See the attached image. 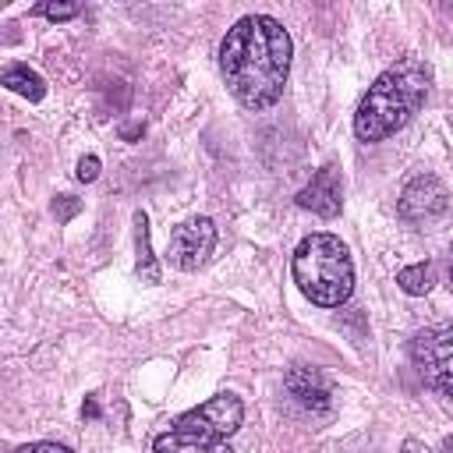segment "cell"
Masks as SVG:
<instances>
[{
	"mask_svg": "<svg viewBox=\"0 0 453 453\" xmlns=\"http://www.w3.org/2000/svg\"><path fill=\"white\" fill-rule=\"evenodd\" d=\"M290 32L269 14H244L219 42V71L226 88L248 110H265L283 96L290 74Z\"/></svg>",
	"mask_w": 453,
	"mask_h": 453,
	"instance_id": "6da1fadb",
	"label": "cell"
},
{
	"mask_svg": "<svg viewBox=\"0 0 453 453\" xmlns=\"http://www.w3.org/2000/svg\"><path fill=\"white\" fill-rule=\"evenodd\" d=\"M432 85V71L421 57H400L386 67L365 92L354 113V134L361 142H382L396 134L425 103Z\"/></svg>",
	"mask_w": 453,
	"mask_h": 453,
	"instance_id": "7a4b0ae2",
	"label": "cell"
},
{
	"mask_svg": "<svg viewBox=\"0 0 453 453\" xmlns=\"http://www.w3.org/2000/svg\"><path fill=\"white\" fill-rule=\"evenodd\" d=\"M290 273L297 290L319 308H340L354 290V262L336 234H308L294 248Z\"/></svg>",
	"mask_w": 453,
	"mask_h": 453,
	"instance_id": "3957f363",
	"label": "cell"
},
{
	"mask_svg": "<svg viewBox=\"0 0 453 453\" xmlns=\"http://www.w3.org/2000/svg\"><path fill=\"white\" fill-rule=\"evenodd\" d=\"M414 365L425 386L453 400V322L428 326L414 336Z\"/></svg>",
	"mask_w": 453,
	"mask_h": 453,
	"instance_id": "277c9868",
	"label": "cell"
},
{
	"mask_svg": "<svg viewBox=\"0 0 453 453\" xmlns=\"http://www.w3.org/2000/svg\"><path fill=\"white\" fill-rule=\"evenodd\" d=\"M244 421V403L234 396V393H216L212 400L177 414L170 421V428H180V432H198V435H212V439H226L241 428Z\"/></svg>",
	"mask_w": 453,
	"mask_h": 453,
	"instance_id": "5b68a950",
	"label": "cell"
},
{
	"mask_svg": "<svg viewBox=\"0 0 453 453\" xmlns=\"http://www.w3.org/2000/svg\"><path fill=\"white\" fill-rule=\"evenodd\" d=\"M212 248H216V223L209 216H191L173 226L166 241V262L180 273H195L198 265H205Z\"/></svg>",
	"mask_w": 453,
	"mask_h": 453,
	"instance_id": "8992f818",
	"label": "cell"
},
{
	"mask_svg": "<svg viewBox=\"0 0 453 453\" xmlns=\"http://www.w3.org/2000/svg\"><path fill=\"white\" fill-rule=\"evenodd\" d=\"M446 209H449V191L435 173L411 177L400 191V202H396V212L407 223H432V219L446 216Z\"/></svg>",
	"mask_w": 453,
	"mask_h": 453,
	"instance_id": "52a82bcc",
	"label": "cell"
},
{
	"mask_svg": "<svg viewBox=\"0 0 453 453\" xmlns=\"http://www.w3.org/2000/svg\"><path fill=\"white\" fill-rule=\"evenodd\" d=\"M297 205L322 216V219H333L340 216V205H343V184H340V170L336 166H319L311 173V180L297 191Z\"/></svg>",
	"mask_w": 453,
	"mask_h": 453,
	"instance_id": "ba28073f",
	"label": "cell"
},
{
	"mask_svg": "<svg viewBox=\"0 0 453 453\" xmlns=\"http://www.w3.org/2000/svg\"><path fill=\"white\" fill-rule=\"evenodd\" d=\"M287 393L304 407V411H326L329 407V382L319 368H308V365H297L287 372L283 379Z\"/></svg>",
	"mask_w": 453,
	"mask_h": 453,
	"instance_id": "9c48e42d",
	"label": "cell"
},
{
	"mask_svg": "<svg viewBox=\"0 0 453 453\" xmlns=\"http://www.w3.org/2000/svg\"><path fill=\"white\" fill-rule=\"evenodd\" d=\"M152 453H234L226 446V439H212V435H198V432H180V428H166L156 435Z\"/></svg>",
	"mask_w": 453,
	"mask_h": 453,
	"instance_id": "30bf717a",
	"label": "cell"
},
{
	"mask_svg": "<svg viewBox=\"0 0 453 453\" xmlns=\"http://www.w3.org/2000/svg\"><path fill=\"white\" fill-rule=\"evenodd\" d=\"M0 81H4L11 92L25 96L28 103H39V99L46 96V81H42V74H39V71H32L28 64H11V67L0 74Z\"/></svg>",
	"mask_w": 453,
	"mask_h": 453,
	"instance_id": "8fae6325",
	"label": "cell"
},
{
	"mask_svg": "<svg viewBox=\"0 0 453 453\" xmlns=\"http://www.w3.org/2000/svg\"><path fill=\"white\" fill-rule=\"evenodd\" d=\"M134 244H138V276L145 283H159V265H156V255L149 244V216L145 212H134Z\"/></svg>",
	"mask_w": 453,
	"mask_h": 453,
	"instance_id": "7c38bea8",
	"label": "cell"
},
{
	"mask_svg": "<svg viewBox=\"0 0 453 453\" xmlns=\"http://www.w3.org/2000/svg\"><path fill=\"white\" fill-rule=\"evenodd\" d=\"M396 283L403 294L411 297H425L432 287H435V265L432 262H414V265H403L396 273Z\"/></svg>",
	"mask_w": 453,
	"mask_h": 453,
	"instance_id": "4fadbf2b",
	"label": "cell"
},
{
	"mask_svg": "<svg viewBox=\"0 0 453 453\" xmlns=\"http://www.w3.org/2000/svg\"><path fill=\"white\" fill-rule=\"evenodd\" d=\"M35 11L46 14L50 21H67V18H78L81 7H78V4H39Z\"/></svg>",
	"mask_w": 453,
	"mask_h": 453,
	"instance_id": "5bb4252c",
	"label": "cell"
},
{
	"mask_svg": "<svg viewBox=\"0 0 453 453\" xmlns=\"http://www.w3.org/2000/svg\"><path fill=\"white\" fill-rule=\"evenodd\" d=\"M99 177V156H81L78 159V180L81 184H92Z\"/></svg>",
	"mask_w": 453,
	"mask_h": 453,
	"instance_id": "9a60e30c",
	"label": "cell"
},
{
	"mask_svg": "<svg viewBox=\"0 0 453 453\" xmlns=\"http://www.w3.org/2000/svg\"><path fill=\"white\" fill-rule=\"evenodd\" d=\"M78 209H81V202H78V198H71V195H60V198L53 202V212H57V219H60V223H67Z\"/></svg>",
	"mask_w": 453,
	"mask_h": 453,
	"instance_id": "2e32d148",
	"label": "cell"
},
{
	"mask_svg": "<svg viewBox=\"0 0 453 453\" xmlns=\"http://www.w3.org/2000/svg\"><path fill=\"white\" fill-rule=\"evenodd\" d=\"M14 453H71V449L60 442H28V446H18Z\"/></svg>",
	"mask_w": 453,
	"mask_h": 453,
	"instance_id": "e0dca14e",
	"label": "cell"
},
{
	"mask_svg": "<svg viewBox=\"0 0 453 453\" xmlns=\"http://www.w3.org/2000/svg\"><path fill=\"white\" fill-rule=\"evenodd\" d=\"M81 414H85V418H99V403H96V396H88V400H85Z\"/></svg>",
	"mask_w": 453,
	"mask_h": 453,
	"instance_id": "ac0fdd59",
	"label": "cell"
},
{
	"mask_svg": "<svg viewBox=\"0 0 453 453\" xmlns=\"http://www.w3.org/2000/svg\"><path fill=\"white\" fill-rule=\"evenodd\" d=\"M120 134H124V138L131 142V138H138V134H142V124H127V127H124Z\"/></svg>",
	"mask_w": 453,
	"mask_h": 453,
	"instance_id": "d6986e66",
	"label": "cell"
},
{
	"mask_svg": "<svg viewBox=\"0 0 453 453\" xmlns=\"http://www.w3.org/2000/svg\"><path fill=\"white\" fill-rule=\"evenodd\" d=\"M439 453H453V435H449V439H442V449H439Z\"/></svg>",
	"mask_w": 453,
	"mask_h": 453,
	"instance_id": "ffe728a7",
	"label": "cell"
},
{
	"mask_svg": "<svg viewBox=\"0 0 453 453\" xmlns=\"http://www.w3.org/2000/svg\"><path fill=\"white\" fill-rule=\"evenodd\" d=\"M449 283H453V262H449Z\"/></svg>",
	"mask_w": 453,
	"mask_h": 453,
	"instance_id": "44dd1931",
	"label": "cell"
}]
</instances>
